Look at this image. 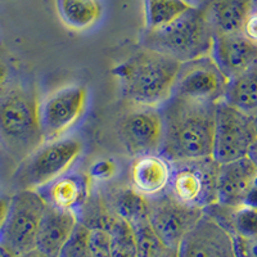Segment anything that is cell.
<instances>
[{"label": "cell", "instance_id": "cell-6", "mask_svg": "<svg viewBox=\"0 0 257 257\" xmlns=\"http://www.w3.org/2000/svg\"><path fill=\"white\" fill-rule=\"evenodd\" d=\"M47 203L36 190H18L8 202L0 225V245L17 257L36 249L39 225Z\"/></svg>", "mask_w": 257, "mask_h": 257}, {"label": "cell", "instance_id": "cell-28", "mask_svg": "<svg viewBox=\"0 0 257 257\" xmlns=\"http://www.w3.org/2000/svg\"><path fill=\"white\" fill-rule=\"evenodd\" d=\"M89 247L91 257H113L109 234L103 229H90Z\"/></svg>", "mask_w": 257, "mask_h": 257}, {"label": "cell", "instance_id": "cell-15", "mask_svg": "<svg viewBox=\"0 0 257 257\" xmlns=\"http://www.w3.org/2000/svg\"><path fill=\"white\" fill-rule=\"evenodd\" d=\"M36 192L48 206L79 213L90 197V176L70 170Z\"/></svg>", "mask_w": 257, "mask_h": 257}, {"label": "cell", "instance_id": "cell-25", "mask_svg": "<svg viewBox=\"0 0 257 257\" xmlns=\"http://www.w3.org/2000/svg\"><path fill=\"white\" fill-rule=\"evenodd\" d=\"M107 233L111 238L113 257H138L137 239L130 222L116 215Z\"/></svg>", "mask_w": 257, "mask_h": 257}, {"label": "cell", "instance_id": "cell-32", "mask_svg": "<svg viewBox=\"0 0 257 257\" xmlns=\"http://www.w3.org/2000/svg\"><path fill=\"white\" fill-rule=\"evenodd\" d=\"M244 205L252 206V207L257 208V178L254 180L253 185H252L251 190H249L248 196H247V199H245Z\"/></svg>", "mask_w": 257, "mask_h": 257}, {"label": "cell", "instance_id": "cell-22", "mask_svg": "<svg viewBox=\"0 0 257 257\" xmlns=\"http://www.w3.org/2000/svg\"><path fill=\"white\" fill-rule=\"evenodd\" d=\"M194 7L190 0H144L146 31L165 29Z\"/></svg>", "mask_w": 257, "mask_h": 257}, {"label": "cell", "instance_id": "cell-12", "mask_svg": "<svg viewBox=\"0 0 257 257\" xmlns=\"http://www.w3.org/2000/svg\"><path fill=\"white\" fill-rule=\"evenodd\" d=\"M117 135L126 152L133 157L158 153L162 137L158 108L134 105L127 109L117 122Z\"/></svg>", "mask_w": 257, "mask_h": 257}, {"label": "cell", "instance_id": "cell-7", "mask_svg": "<svg viewBox=\"0 0 257 257\" xmlns=\"http://www.w3.org/2000/svg\"><path fill=\"white\" fill-rule=\"evenodd\" d=\"M257 141L252 116L221 100L216 104L212 156L217 164H228L247 157Z\"/></svg>", "mask_w": 257, "mask_h": 257}, {"label": "cell", "instance_id": "cell-26", "mask_svg": "<svg viewBox=\"0 0 257 257\" xmlns=\"http://www.w3.org/2000/svg\"><path fill=\"white\" fill-rule=\"evenodd\" d=\"M137 239L138 257H155L166 245L162 243L148 219L139 220L132 224Z\"/></svg>", "mask_w": 257, "mask_h": 257}, {"label": "cell", "instance_id": "cell-40", "mask_svg": "<svg viewBox=\"0 0 257 257\" xmlns=\"http://www.w3.org/2000/svg\"><path fill=\"white\" fill-rule=\"evenodd\" d=\"M253 9H256L257 11V0H253Z\"/></svg>", "mask_w": 257, "mask_h": 257}, {"label": "cell", "instance_id": "cell-27", "mask_svg": "<svg viewBox=\"0 0 257 257\" xmlns=\"http://www.w3.org/2000/svg\"><path fill=\"white\" fill-rule=\"evenodd\" d=\"M90 229L79 222L71 234L70 239L63 245L58 257H91L89 247Z\"/></svg>", "mask_w": 257, "mask_h": 257}, {"label": "cell", "instance_id": "cell-19", "mask_svg": "<svg viewBox=\"0 0 257 257\" xmlns=\"http://www.w3.org/2000/svg\"><path fill=\"white\" fill-rule=\"evenodd\" d=\"M206 9L213 34L242 32L253 11V0H210Z\"/></svg>", "mask_w": 257, "mask_h": 257}, {"label": "cell", "instance_id": "cell-24", "mask_svg": "<svg viewBox=\"0 0 257 257\" xmlns=\"http://www.w3.org/2000/svg\"><path fill=\"white\" fill-rule=\"evenodd\" d=\"M113 211L114 215L130 224L148 219V198L133 188L120 189L113 196Z\"/></svg>", "mask_w": 257, "mask_h": 257}, {"label": "cell", "instance_id": "cell-14", "mask_svg": "<svg viewBox=\"0 0 257 257\" xmlns=\"http://www.w3.org/2000/svg\"><path fill=\"white\" fill-rule=\"evenodd\" d=\"M210 57L228 80L257 63V44L243 32L215 34Z\"/></svg>", "mask_w": 257, "mask_h": 257}, {"label": "cell", "instance_id": "cell-31", "mask_svg": "<svg viewBox=\"0 0 257 257\" xmlns=\"http://www.w3.org/2000/svg\"><path fill=\"white\" fill-rule=\"evenodd\" d=\"M242 32L251 41L257 44V11L253 9L251 15L248 16L247 21H245L244 26H243Z\"/></svg>", "mask_w": 257, "mask_h": 257}, {"label": "cell", "instance_id": "cell-11", "mask_svg": "<svg viewBox=\"0 0 257 257\" xmlns=\"http://www.w3.org/2000/svg\"><path fill=\"white\" fill-rule=\"evenodd\" d=\"M202 216L203 210L181 203L169 190L148 198V220L167 247L178 248Z\"/></svg>", "mask_w": 257, "mask_h": 257}, {"label": "cell", "instance_id": "cell-36", "mask_svg": "<svg viewBox=\"0 0 257 257\" xmlns=\"http://www.w3.org/2000/svg\"><path fill=\"white\" fill-rule=\"evenodd\" d=\"M17 257H48V256H45V254H43L41 252H39L38 249H34V251H30L27 252V253L21 254V256H17Z\"/></svg>", "mask_w": 257, "mask_h": 257}, {"label": "cell", "instance_id": "cell-8", "mask_svg": "<svg viewBox=\"0 0 257 257\" xmlns=\"http://www.w3.org/2000/svg\"><path fill=\"white\" fill-rule=\"evenodd\" d=\"M219 167L212 157L175 162L167 190L181 203L203 210L217 202Z\"/></svg>", "mask_w": 257, "mask_h": 257}, {"label": "cell", "instance_id": "cell-38", "mask_svg": "<svg viewBox=\"0 0 257 257\" xmlns=\"http://www.w3.org/2000/svg\"><path fill=\"white\" fill-rule=\"evenodd\" d=\"M190 2H192V3L197 7L202 6V4H205V0H190Z\"/></svg>", "mask_w": 257, "mask_h": 257}, {"label": "cell", "instance_id": "cell-4", "mask_svg": "<svg viewBox=\"0 0 257 257\" xmlns=\"http://www.w3.org/2000/svg\"><path fill=\"white\" fill-rule=\"evenodd\" d=\"M213 35L205 3L188 11L165 29L146 31L142 43L147 49L185 63L210 56Z\"/></svg>", "mask_w": 257, "mask_h": 257}, {"label": "cell", "instance_id": "cell-34", "mask_svg": "<svg viewBox=\"0 0 257 257\" xmlns=\"http://www.w3.org/2000/svg\"><path fill=\"white\" fill-rule=\"evenodd\" d=\"M7 77H8V70H7V66L0 61V93L6 88V81Z\"/></svg>", "mask_w": 257, "mask_h": 257}, {"label": "cell", "instance_id": "cell-30", "mask_svg": "<svg viewBox=\"0 0 257 257\" xmlns=\"http://www.w3.org/2000/svg\"><path fill=\"white\" fill-rule=\"evenodd\" d=\"M116 173V166L113 162L108 160L98 161L91 166L90 174L89 176L94 179H99V180H108Z\"/></svg>", "mask_w": 257, "mask_h": 257}, {"label": "cell", "instance_id": "cell-16", "mask_svg": "<svg viewBox=\"0 0 257 257\" xmlns=\"http://www.w3.org/2000/svg\"><path fill=\"white\" fill-rule=\"evenodd\" d=\"M256 178L257 167L248 157L220 165L217 202L226 206L244 205Z\"/></svg>", "mask_w": 257, "mask_h": 257}, {"label": "cell", "instance_id": "cell-3", "mask_svg": "<svg viewBox=\"0 0 257 257\" xmlns=\"http://www.w3.org/2000/svg\"><path fill=\"white\" fill-rule=\"evenodd\" d=\"M38 107L32 91L21 85L6 86L0 93V144L21 161L44 143Z\"/></svg>", "mask_w": 257, "mask_h": 257}, {"label": "cell", "instance_id": "cell-37", "mask_svg": "<svg viewBox=\"0 0 257 257\" xmlns=\"http://www.w3.org/2000/svg\"><path fill=\"white\" fill-rule=\"evenodd\" d=\"M0 257H11V254H9L2 245H0Z\"/></svg>", "mask_w": 257, "mask_h": 257}, {"label": "cell", "instance_id": "cell-1", "mask_svg": "<svg viewBox=\"0 0 257 257\" xmlns=\"http://www.w3.org/2000/svg\"><path fill=\"white\" fill-rule=\"evenodd\" d=\"M216 104L170 96L158 107L162 122L158 153L171 164L210 158Z\"/></svg>", "mask_w": 257, "mask_h": 257}, {"label": "cell", "instance_id": "cell-13", "mask_svg": "<svg viewBox=\"0 0 257 257\" xmlns=\"http://www.w3.org/2000/svg\"><path fill=\"white\" fill-rule=\"evenodd\" d=\"M178 252L179 257H235L233 237L206 215L183 238Z\"/></svg>", "mask_w": 257, "mask_h": 257}, {"label": "cell", "instance_id": "cell-18", "mask_svg": "<svg viewBox=\"0 0 257 257\" xmlns=\"http://www.w3.org/2000/svg\"><path fill=\"white\" fill-rule=\"evenodd\" d=\"M77 224L79 217L76 212L58 210L47 205L39 225L36 249L48 257H58Z\"/></svg>", "mask_w": 257, "mask_h": 257}, {"label": "cell", "instance_id": "cell-10", "mask_svg": "<svg viewBox=\"0 0 257 257\" xmlns=\"http://www.w3.org/2000/svg\"><path fill=\"white\" fill-rule=\"evenodd\" d=\"M229 80L210 56L181 63L173 88V95L202 103L224 100Z\"/></svg>", "mask_w": 257, "mask_h": 257}, {"label": "cell", "instance_id": "cell-29", "mask_svg": "<svg viewBox=\"0 0 257 257\" xmlns=\"http://www.w3.org/2000/svg\"><path fill=\"white\" fill-rule=\"evenodd\" d=\"M235 257H257V237L253 239H244L233 237Z\"/></svg>", "mask_w": 257, "mask_h": 257}, {"label": "cell", "instance_id": "cell-2", "mask_svg": "<svg viewBox=\"0 0 257 257\" xmlns=\"http://www.w3.org/2000/svg\"><path fill=\"white\" fill-rule=\"evenodd\" d=\"M181 63L160 52L143 48L113 70L121 93L134 105L158 108L173 95Z\"/></svg>", "mask_w": 257, "mask_h": 257}, {"label": "cell", "instance_id": "cell-23", "mask_svg": "<svg viewBox=\"0 0 257 257\" xmlns=\"http://www.w3.org/2000/svg\"><path fill=\"white\" fill-rule=\"evenodd\" d=\"M221 228L231 237L253 239L257 237V208L248 205L229 206L222 219Z\"/></svg>", "mask_w": 257, "mask_h": 257}, {"label": "cell", "instance_id": "cell-39", "mask_svg": "<svg viewBox=\"0 0 257 257\" xmlns=\"http://www.w3.org/2000/svg\"><path fill=\"white\" fill-rule=\"evenodd\" d=\"M252 120H253V125H254V128H256V133H257V112L253 114V116H252Z\"/></svg>", "mask_w": 257, "mask_h": 257}, {"label": "cell", "instance_id": "cell-33", "mask_svg": "<svg viewBox=\"0 0 257 257\" xmlns=\"http://www.w3.org/2000/svg\"><path fill=\"white\" fill-rule=\"evenodd\" d=\"M155 257H179L178 248H174V247H165L161 252H158Z\"/></svg>", "mask_w": 257, "mask_h": 257}, {"label": "cell", "instance_id": "cell-9", "mask_svg": "<svg viewBox=\"0 0 257 257\" xmlns=\"http://www.w3.org/2000/svg\"><path fill=\"white\" fill-rule=\"evenodd\" d=\"M88 90L81 84H67L39 102L38 116L44 142L56 141L80 120L86 109Z\"/></svg>", "mask_w": 257, "mask_h": 257}, {"label": "cell", "instance_id": "cell-17", "mask_svg": "<svg viewBox=\"0 0 257 257\" xmlns=\"http://www.w3.org/2000/svg\"><path fill=\"white\" fill-rule=\"evenodd\" d=\"M173 164L160 153L138 156L130 167L132 188L146 198H152L169 189Z\"/></svg>", "mask_w": 257, "mask_h": 257}, {"label": "cell", "instance_id": "cell-5", "mask_svg": "<svg viewBox=\"0 0 257 257\" xmlns=\"http://www.w3.org/2000/svg\"><path fill=\"white\" fill-rule=\"evenodd\" d=\"M82 151L76 138H59L44 142L21 161L13 174V184L18 190H38L70 171Z\"/></svg>", "mask_w": 257, "mask_h": 257}, {"label": "cell", "instance_id": "cell-35", "mask_svg": "<svg viewBox=\"0 0 257 257\" xmlns=\"http://www.w3.org/2000/svg\"><path fill=\"white\" fill-rule=\"evenodd\" d=\"M247 157H248L257 167V141L254 142V143L252 144L251 148H249V152H248V155H247Z\"/></svg>", "mask_w": 257, "mask_h": 257}, {"label": "cell", "instance_id": "cell-20", "mask_svg": "<svg viewBox=\"0 0 257 257\" xmlns=\"http://www.w3.org/2000/svg\"><path fill=\"white\" fill-rule=\"evenodd\" d=\"M224 102L253 116L257 112V63L229 80Z\"/></svg>", "mask_w": 257, "mask_h": 257}, {"label": "cell", "instance_id": "cell-21", "mask_svg": "<svg viewBox=\"0 0 257 257\" xmlns=\"http://www.w3.org/2000/svg\"><path fill=\"white\" fill-rule=\"evenodd\" d=\"M62 24L75 31H84L99 21L102 7L99 0H56Z\"/></svg>", "mask_w": 257, "mask_h": 257}]
</instances>
